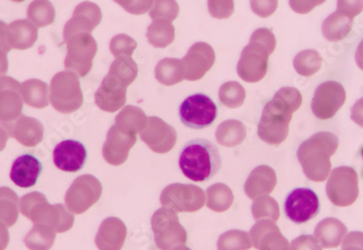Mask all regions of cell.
<instances>
[{
  "instance_id": "1",
  "label": "cell",
  "mask_w": 363,
  "mask_h": 250,
  "mask_svg": "<svg viewBox=\"0 0 363 250\" xmlns=\"http://www.w3.org/2000/svg\"><path fill=\"white\" fill-rule=\"evenodd\" d=\"M303 103L301 91L295 87H282L264 106L258 124V136L269 145L279 146L286 140L294 113Z\"/></svg>"
},
{
  "instance_id": "2",
  "label": "cell",
  "mask_w": 363,
  "mask_h": 250,
  "mask_svg": "<svg viewBox=\"0 0 363 250\" xmlns=\"http://www.w3.org/2000/svg\"><path fill=\"white\" fill-rule=\"evenodd\" d=\"M340 140L331 132H319L301 144L297 158L303 174L313 182H324L331 174V157L337 152Z\"/></svg>"
},
{
  "instance_id": "3",
  "label": "cell",
  "mask_w": 363,
  "mask_h": 250,
  "mask_svg": "<svg viewBox=\"0 0 363 250\" xmlns=\"http://www.w3.org/2000/svg\"><path fill=\"white\" fill-rule=\"evenodd\" d=\"M179 166L182 174L193 182H207L219 174L221 154L210 140L196 138L187 142L181 150Z\"/></svg>"
},
{
  "instance_id": "4",
  "label": "cell",
  "mask_w": 363,
  "mask_h": 250,
  "mask_svg": "<svg viewBox=\"0 0 363 250\" xmlns=\"http://www.w3.org/2000/svg\"><path fill=\"white\" fill-rule=\"evenodd\" d=\"M277 38L269 28H258L240 54L238 74L247 83H258L268 72L269 57L275 50Z\"/></svg>"
},
{
  "instance_id": "5",
  "label": "cell",
  "mask_w": 363,
  "mask_h": 250,
  "mask_svg": "<svg viewBox=\"0 0 363 250\" xmlns=\"http://www.w3.org/2000/svg\"><path fill=\"white\" fill-rule=\"evenodd\" d=\"M49 101L58 113H73L83 105L79 76L71 71L57 73L49 86Z\"/></svg>"
},
{
  "instance_id": "6",
  "label": "cell",
  "mask_w": 363,
  "mask_h": 250,
  "mask_svg": "<svg viewBox=\"0 0 363 250\" xmlns=\"http://www.w3.org/2000/svg\"><path fill=\"white\" fill-rule=\"evenodd\" d=\"M160 204L175 213L196 212L205 206L206 194L196 185L173 183L161 192Z\"/></svg>"
},
{
  "instance_id": "7",
  "label": "cell",
  "mask_w": 363,
  "mask_h": 250,
  "mask_svg": "<svg viewBox=\"0 0 363 250\" xmlns=\"http://www.w3.org/2000/svg\"><path fill=\"white\" fill-rule=\"evenodd\" d=\"M326 182V195L337 207L352 206L359 197V178L352 166H337L331 171Z\"/></svg>"
},
{
  "instance_id": "8",
  "label": "cell",
  "mask_w": 363,
  "mask_h": 250,
  "mask_svg": "<svg viewBox=\"0 0 363 250\" xmlns=\"http://www.w3.org/2000/svg\"><path fill=\"white\" fill-rule=\"evenodd\" d=\"M152 229L155 243L160 250H172L177 246L186 244V229L179 223L177 213L170 209L162 207L152 215Z\"/></svg>"
},
{
  "instance_id": "9",
  "label": "cell",
  "mask_w": 363,
  "mask_h": 250,
  "mask_svg": "<svg viewBox=\"0 0 363 250\" xmlns=\"http://www.w3.org/2000/svg\"><path fill=\"white\" fill-rule=\"evenodd\" d=\"M67 44L65 59V70L84 77L91 72L93 61L97 54V42L91 34L79 33L71 38Z\"/></svg>"
},
{
  "instance_id": "10",
  "label": "cell",
  "mask_w": 363,
  "mask_h": 250,
  "mask_svg": "<svg viewBox=\"0 0 363 250\" xmlns=\"http://www.w3.org/2000/svg\"><path fill=\"white\" fill-rule=\"evenodd\" d=\"M179 115L189 129H207L217 120L218 107L205 93H194L181 103Z\"/></svg>"
},
{
  "instance_id": "11",
  "label": "cell",
  "mask_w": 363,
  "mask_h": 250,
  "mask_svg": "<svg viewBox=\"0 0 363 250\" xmlns=\"http://www.w3.org/2000/svg\"><path fill=\"white\" fill-rule=\"evenodd\" d=\"M103 185L91 174L79 176L73 181L65 197V207L73 215L86 212L101 199Z\"/></svg>"
},
{
  "instance_id": "12",
  "label": "cell",
  "mask_w": 363,
  "mask_h": 250,
  "mask_svg": "<svg viewBox=\"0 0 363 250\" xmlns=\"http://www.w3.org/2000/svg\"><path fill=\"white\" fill-rule=\"evenodd\" d=\"M346 101V91L340 83L328 81L315 89L311 110L320 120L332 119Z\"/></svg>"
},
{
  "instance_id": "13",
  "label": "cell",
  "mask_w": 363,
  "mask_h": 250,
  "mask_svg": "<svg viewBox=\"0 0 363 250\" xmlns=\"http://www.w3.org/2000/svg\"><path fill=\"white\" fill-rule=\"evenodd\" d=\"M284 209L289 220L296 225H303L319 212V198L310 188H296L287 195Z\"/></svg>"
},
{
  "instance_id": "14",
  "label": "cell",
  "mask_w": 363,
  "mask_h": 250,
  "mask_svg": "<svg viewBox=\"0 0 363 250\" xmlns=\"http://www.w3.org/2000/svg\"><path fill=\"white\" fill-rule=\"evenodd\" d=\"M140 140L156 154H167L177 144L174 127L158 117H150L146 127L140 132Z\"/></svg>"
},
{
  "instance_id": "15",
  "label": "cell",
  "mask_w": 363,
  "mask_h": 250,
  "mask_svg": "<svg viewBox=\"0 0 363 250\" xmlns=\"http://www.w3.org/2000/svg\"><path fill=\"white\" fill-rule=\"evenodd\" d=\"M103 19L99 6L91 1H83L75 7L72 18L63 28V40L68 42L71 38L79 33L91 34Z\"/></svg>"
},
{
  "instance_id": "16",
  "label": "cell",
  "mask_w": 363,
  "mask_h": 250,
  "mask_svg": "<svg viewBox=\"0 0 363 250\" xmlns=\"http://www.w3.org/2000/svg\"><path fill=\"white\" fill-rule=\"evenodd\" d=\"M184 67L185 80L195 82L205 76L216 62V52L207 42H198L191 45L184 58L182 59Z\"/></svg>"
},
{
  "instance_id": "17",
  "label": "cell",
  "mask_w": 363,
  "mask_h": 250,
  "mask_svg": "<svg viewBox=\"0 0 363 250\" xmlns=\"http://www.w3.org/2000/svg\"><path fill=\"white\" fill-rule=\"evenodd\" d=\"M28 219L34 225H49L57 233L68 232L74 225V215L65 205H50L48 200L43 201L33 209Z\"/></svg>"
},
{
  "instance_id": "18",
  "label": "cell",
  "mask_w": 363,
  "mask_h": 250,
  "mask_svg": "<svg viewBox=\"0 0 363 250\" xmlns=\"http://www.w3.org/2000/svg\"><path fill=\"white\" fill-rule=\"evenodd\" d=\"M128 85L119 77L108 72L95 93V103L105 113H116L126 103Z\"/></svg>"
},
{
  "instance_id": "19",
  "label": "cell",
  "mask_w": 363,
  "mask_h": 250,
  "mask_svg": "<svg viewBox=\"0 0 363 250\" xmlns=\"http://www.w3.org/2000/svg\"><path fill=\"white\" fill-rule=\"evenodd\" d=\"M21 83L13 77L0 76V123L16 121L23 110Z\"/></svg>"
},
{
  "instance_id": "20",
  "label": "cell",
  "mask_w": 363,
  "mask_h": 250,
  "mask_svg": "<svg viewBox=\"0 0 363 250\" xmlns=\"http://www.w3.org/2000/svg\"><path fill=\"white\" fill-rule=\"evenodd\" d=\"M252 247L257 250H289V242L274 221L262 219L257 221L250 232Z\"/></svg>"
},
{
  "instance_id": "21",
  "label": "cell",
  "mask_w": 363,
  "mask_h": 250,
  "mask_svg": "<svg viewBox=\"0 0 363 250\" xmlns=\"http://www.w3.org/2000/svg\"><path fill=\"white\" fill-rule=\"evenodd\" d=\"M136 140V135L123 133L116 125H112L103 146L104 159L111 166H121L128 160L130 150L135 145Z\"/></svg>"
},
{
  "instance_id": "22",
  "label": "cell",
  "mask_w": 363,
  "mask_h": 250,
  "mask_svg": "<svg viewBox=\"0 0 363 250\" xmlns=\"http://www.w3.org/2000/svg\"><path fill=\"white\" fill-rule=\"evenodd\" d=\"M0 127L6 130L9 137L14 138L26 147L38 145L44 137V127L35 118L21 115L16 121L0 123Z\"/></svg>"
},
{
  "instance_id": "23",
  "label": "cell",
  "mask_w": 363,
  "mask_h": 250,
  "mask_svg": "<svg viewBox=\"0 0 363 250\" xmlns=\"http://www.w3.org/2000/svg\"><path fill=\"white\" fill-rule=\"evenodd\" d=\"M54 164L65 172H77L84 166L87 159L86 148L77 140H63L52 152Z\"/></svg>"
},
{
  "instance_id": "24",
  "label": "cell",
  "mask_w": 363,
  "mask_h": 250,
  "mask_svg": "<svg viewBox=\"0 0 363 250\" xmlns=\"http://www.w3.org/2000/svg\"><path fill=\"white\" fill-rule=\"evenodd\" d=\"M128 229L119 217H109L101 222L95 237L99 250H121L125 243Z\"/></svg>"
},
{
  "instance_id": "25",
  "label": "cell",
  "mask_w": 363,
  "mask_h": 250,
  "mask_svg": "<svg viewBox=\"0 0 363 250\" xmlns=\"http://www.w3.org/2000/svg\"><path fill=\"white\" fill-rule=\"evenodd\" d=\"M277 184V178L275 171L269 166H259L252 171L246 183H245V193L250 199L255 200L258 197L270 195L274 191Z\"/></svg>"
},
{
  "instance_id": "26",
  "label": "cell",
  "mask_w": 363,
  "mask_h": 250,
  "mask_svg": "<svg viewBox=\"0 0 363 250\" xmlns=\"http://www.w3.org/2000/svg\"><path fill=\"white\" fill-rule=\"evenodd\" d=\"M42 172V164L32 154H23L16 158L12 164L10 178L16 186L28 188L38 182Z\"/></svg>"
},
{
  "instance_id": "27",
  "label": "cell",
  "mask_w": 363,
  "mask_h": 250,
  "mask_svg": "<svg viewBox=\"0 0 363 250\" xmlns=\"http://www.w3.org/2000/svg\"><path fill=\"white\" fill-rule=\"evenodd\" d=\"M347 227L336 217H326L315 227L313 237L319 242L322 248H336L342 245Z\"/></svg>"
},
{
  "instance_id": "28",
  "label": "cell",
  "mask_w": 363,
  "mask_h": 250,
  "mask_svg": "<svg viewBox=\"0 0 363 250\" xmlns=\"http://www.w3.org/2000/svg\"><path fill=\"white\" fill-rule=\"evenodd\" d=\"M9 30L13 50H28L38 40V28L28 19L12 22L9 24Z\"/></svg>"
},
{
  "instance_id": "29",
  "label": "cell",
  "mask_w": 363,
  "mask_h": 250,
  "mask_svg": "<svg viewBox=\"0 0 363 250\" xmlns=\"http://www.w3.org/2000/svg\"><path fill=\"white\" fill-rule=\"evenodd\" d=\"M148 118L140 108L135 106H126L116 117L114 125L125 134L138 135L146 127Z\"/></svg>"
},
{
  "instance_id": "30",
  "label": "cell",
  "mask_w": 363,
  "mask_h": 250,
  "mask_svg": "<svg viewBox=\"0 0 363 250\" xmlns=\"http://www.w3.org/2000/svg\"><path fill=\"white\" fill-rule=\"evenodd\" d=\"M354 20L335 11L330 14L322 23V34L328 42H340L347 38L352 28Z\"/></svg>"
},
{
  "instance_id": "31",
  "label": "cell",
  "mask_w": 363,
  "mask_h": 250,
  "mask_svg": "<svg viewBox=\"0 0 363 250\" xmlns=\"http://www.w3.org/2000/svg\"><path fill=\"white\" fill-rule=\"evenodd\" d=\"M22 99L30 107L43 109L49 105V87L46 83L38 79H30L21 83L20 89Z\"/></svg>"
},
{
  "instance_id": "32",
  "label": "cell",
  "mask_w": 363,
  "mask_h": 250,
  "mask_svg": "<svg viewBox=\"0 0 363 250\" xmlns=\"http://www.w3.org/2000/svg\"><path fill=\"white\" fill-rule=\"evenodd\" d=\"M155 77L160 84L173 86L185 80L184 67L179 59L164 58L155 68Z\"/></svg>"
},
{
  "instance_id": "33",
  "label": "cell",
  "mask_w": 363,
  "mask_h": 250,
  "mask_svg": "<svg viewBox=\"0 0 363 250\" xmlns=\"http://www.w3.org/2000/svg\"><path fill=\"white\" fill-rule=\"evenodd\" d=\"M247 136L245 124L238 120H226L222 122L216 131L218 143L224 147H236L244 142Z\"/></svg>"
},
{
  "instance_id": "34",
  "label": "cell",
  "mask_w": 363,
  "mask_h": 250,
  "mask_svg": "<svg viewBox=\"0 0 363 250\" xmlns=\"http://www.w3.org/2000/svg\"><path fill=\"white\" fill-rule=\"evenodd\" d=\"M146 36L155 48H166L174 42L175 28L167 20H154L147 28Z\"/></svg>"
},
{
  "instance_id": "35",
  "label": "cell",
  "mask_w": 363,
  "mask_h": 250,
  "mask_svg": "<svg viewBox=\"0 0 363 250\" xmlns=\"http://www.w3.org/2000/svg\"><path fill=\"white\" fill-rule=\"evenodd\" d=\"M57 232L46 225H34L24 237V244L30 250H49L54 246Z\"/></svg>"
},
{
  "instance_id": "36",
  "label": "cell",
  "mask_w": 363,
  "mask_h": 250,
  "mask_svg": "<svg viewBox=\"0 0 363 250\" xmlns=\"http://www.w3.org/2000/svg\"><path fill=\"white\" fill-rule=\"evenodd\" d=\"M19 197L9 187H0V222L8 227L16 225L19 217Z\"/></svg>"
},
{
  "instance_id": "37",
  "label": "cell",
  "mask_w": 363,
  "mask_h": 250,
  "mask_svg": "<svg viewBox=\"0 0 363 250\" xmlns=\"http://www.w3.org/2000/svg\"><path fill=\"white\" fill-rule=\"evenodd\" d=\"M207 207L216 212H224L233 205L234 194L228 185L217 183L207 190Z\"/></svg>"
},
{
  "instance_id": "38",
  "label": "cell",
  "mask_w": 363,
  "mask_h": 250,
  "mask_svg": "<svg viewBox=\"0 0 363 250\" xmlns=\"http://www.w3.org/2000/svg\"><path fill=\"white\" fill-rule=\"evenodd\" d=\"M28 19L38 28H45L54 23L56 10L49 0H34L28 8Z\"/></svg>"
},
{
  "instance_id": "39",
  "label": "cell",
  "mask_w": 363,
  "mask_h": 250,
  "mask_svg": "<svg viewBox=\"0 0 363 250\" xmlns=\"http://www.w3.org/2000/svg\"><path fill=\"white\" fill-rule=\"evenodd\" d=\"M293 64L296 72L301 76H311L321 69L322 57L317 50H303L296 55Z\"/></svg>"
},
{
  "instance_id": "40",
  "label": "cell",
  "mask_w": 363,
  "mask_h": 250,
  "mask_svg": "<svg viewBox=\"0 0 363 250\" xmlns=\"http://www.w3.org/2000/svg\"><path fill=\"white\" fill-rule=\"evenodd\" d=\"M218 250H250L252 247L250 233L240 229H230L220 235Z\"/></svg>"
},
{
  "instance_id": "41",
  "label": "cell",
  "mask_w": 363,
  "mask_h": 250,
  "mask_svg": "<svg viewBox=\"0 0 363 250\" xmlns=\"http://www.w3.org/2000/svg\"><path fill=\"white\" fill-rule=\"evenodd\" d=\"M252 217L256 221L269 219V220L277 222L279 219V204L270 195H264V196L255 199L252 206Z\"/></svg>"
},
{
  "instance_id": "42",
  "label": "cell",
  "mask_w": 363,
  "mask_h": 250,
  "mask_svg": "<svg viewBox=\"0 0 363 250\" xmlns=\"http://www.w3.org/2000/svg\"><path fill=\"white\" fill-rule=\"evenodd\" d=\"M219 99L222 105L230 109L240 108L246 99L244 86L235 81L224 83L219 89Z\"/></svg>"
},
{
  "instance_id": "43",
  "label": "cell",
  "mask_w": 363,
  "mask_h": 250,
  "mask_svg": "<svg viewBox=\"0 0 363 250\" xmlns=\"http://www.w3.org/2000/svg\"><path fill=\"white\" fill-rule=\"evenodd\" d=\"M109 73L119 77L130 86L138 75V67L130 57H118L110 66Z\"/></svg>"
},
{
  "instance_id": "44",
  "label": "cell",
  "mask_w": 363,
  "mask_h": 250,
  "mask_svg": "<svg viewBox=\"0 0 363 250\" xmlns=\"http://www.w3.org/2000/svg\"><path fill=\"white\" fill-rule=\"evenodd\" d=\"M179 13V7L177 0H154L150 10V16L152 20L174 21Z\"/></svg>"
},
{
  "instance_id": "45",
  "label": "cell",
  "mask_w": 363,
  "mask_h": 250,
  "mask_svg": "<svg viewBox=\"0 0 363 250\" xmlns=\"http://www.w3.org/2000/svg\"><path fill=\"white\" fill-rule=\"evenodd\" d=\"M110 52L116 58L132 57L138 48V42L128 34H118L110 40Z\"/></svg>"
},
{
  "instance_id": "46",
  "label": "cell",
  "mask_w": 363,
  "mask_h": 250,
  "mask_svg": "<svg viewBox=\"0 0 363 250\" xmlns=\"http://www.w3.org/2000/svg\"><path fill=\"white\" fill-rule=\"evenodd\" d=\"M234 0H208V10L214 19H228L234 13Z\"/></svg>"
},
{
  "instance_id": "47",
  "label": "cell",
  "mask_w": 363,
  "mask_h": 250,
  "mask_svg": "<svg viewBox=\"0 0 363 250\" xmlns=\"http://www.w3.org/2000/svg\"><path fill=\"white\" fill-rule=\"evenodd\" d=\"M114 3L121 6L126 12L134 16H142L150 11L154 0H113Z\"/></svg>"
},
{
  "instance_id": "48",
  "label": "cell",
  "mask_w": 363,
  "mask_h": 250,
  "mask_svg": "<svg viewBox=\"0 0 363 250\" xmlns=\"http://www.w3.org/2000/svg\"><path fill=\"white\" fill-rule=\"evenodd\" d=\"M47 198L44 194L38 192L28 193V194L24 195L19 201V209L20 212L26 217H30V212L33 209L35 208L38 204L46 201Z\"/></svg>"
},
{
  "instance_id": "49",
  "label": "cell",
  "mask_w": 363,
  "mask_h": 250,
  "mask_svg": "<svg viewBox=\"0 0 363 250\" xmlns=\"http://www.w3.org/2000/svg\"><path fill=\"white\" fill-rule=\"evenodd\" d=\"M279 0H250V8L256 16L269 18L277 11Z\"/></svg>"
},
{
  "instance_id": "50",
  "label": "cell",
  "mask_w": 363,
  "mask_h": 250,
  "mask_svg": "<svg viewBox=\"0 0 363 250\" xmlns=\"http://www.w3.org/2000/svg\"><path fill=\"white\" fill-rule=\"evenodd\" d=\"M336 11L354 20L363 11V0H337Z\"/></svg>"
},
{
  "instance_id": "51",
  "label": "cell",
  "mask_w": 363,
  "mask_h": 250,
  "mask_svg": "<svg viewBox=\"0 0 363 250\" xmlns=\"http://www.w3.org/2000/svg\"><path fill=\"white\" fill-rule=\"evenodd\" d=\"M289 250H322V246L313 235H301L291 241Z\"/></svg>"
},
{
  "instance_id": "52",
  "label": "cell",
  "mask_w": 363,
  "mask_h": 250,
  "mask_svg": "<svg viewBox=\"0 0 363 250\" xmlns=\"http://www.w3.org/2000/svg\"><path fill=\"white\" fill-rule=\"evenodd\" d=\"M325 1L326 0H289V7L296 13L307 14Z\"/></svg>"
},
{
  "instance_id": "53",
  "label": "cell",
  "mask_w": 363,
  "mask_h": 250,
  "mask_svg": "<svg viewBox=\"0 0 363 250\" xmlns=\"http://www.w3.org/2000/svg\"><path fill=\"white\" fill-rule=\"evenodd\" d=\"M340 246L342 248L356 247L363 250V232L352 231L346 234Z\"/></svg>"
},
{
  "instance_id": "54",
  "label": "cell",
  "mask_w": 363,
  "mask_h": 250,
  "mask_svg": "<svg viewBox=\"0 0 363 250\" xmlns=\"http://www.w3.org/2000/svg\"><path fill=\"white\" fill-rule=\"evenodd\" d=\"M12 48L11 35H10L9 25L0 20V50L9 52Z\"/></svg>"
},
{
  "instance_id": "55",
  "label": "cell",
  "mask_w": 363,
  "mask_h": 250,
  "mask_svg": "<svg viewBox=\"0 0 363 250\" xmlns=\"http://www.w3.org/2000/svg\"><path fill=\"white\" fill-rule=\"evenodd\" d=\"M350 118L352 121L359 125L360 127H363V97L362 98L357 101L354 103L352 108V113H350Z\"/></svg>"
},
{
  "instance_id": "56",
  "label": "cell",
  "mask_w": 363,
  "mask_h": 250,
  "mask_svg": "<svg viewBox=\"0 0 363 250\" xmlns=\"http://www.w3.org/2000/svg\"><path fill=\"white\" fill-rule=\"evenodd\" d=\"M9 61H8L7 52L0 50V76H4L8 72Z\"/></svg>"
},
{
  "instance_id": "57",
  "label": "cell",
  "mask_w": 363,
  "mask_h": 250,
  "mask_svg": "<svg viewBox=\"0 0 363 250\" xmlns=\"http://www.w3.org/2000/svg\"><path fill=\"white\" fill-rule=\"evenodd\" d=\"M354 60H356L357 66L363 71V40H361L360 44L358 45L356 55H354Z\"/></svg>"
},
{
  "instance_id": "58",
  "label": "cell",
  "mask_w": 363,
  "mask_h": 250,
  "mask_svg": "<svg viewBox=\"0 0 363 250\" xmlns=\"http://www.w3.org/2000/svg\"><path fill=\"white\" fill-rule=\"evenodd\" d=\"M8 138H9V135L6 130L3 127H0V152H3L7 146Z\"/></svg>"
},
{
  "instance_id": "59",
  "label": "cell",
  "mask_w": 363,
  "mask_h": 250,
  "mask_svg": "<svg viewBox=\"0 0 363 250\" xmlns=\"http://www.w3.org/2000/svg\"><path fill=\"white\" fill-rule=\"evenodd\" d=\"M172 250H191V248L186 247L185 245L177 246V247L173 248Z\"/></svg>"
},
{
  "instance_id": "60",
  "label": "cell",
  "mask_w": 363,
  "mask_h": 250,
  "mask_svg": "<svg viewBox=\"0 0 363 250\" xmlns=\"http://www.w3.org/2000/svg\"><path fill=\"white\" fill-rule=\"evenodd\" d=\"M342 250H361V249H359V248H356V247H346V248H342Z\"/></svg>"
},
{
  "instance_id": "61",
  "label": "cell",
  "mask_w": 363,
  "mask_h": 250,
  "mask_svg": "<svg viewBox=\"0 0 363 250\" xmlns=\"http://www.w3.org/2000/svg\"><path fill=\"white\" fill-rule=\"evenodd\" d=\"M6 248H7V246L4 245V244L0 242V250H5Z\"/></svg>"
},
{
  "instance_id": "62",
  "label": "cell",
  "mask_w": 363,
  "mask_h": 250,
  "mask_svg": "<svg viewBox=\"0 0 363 250\" xmlns=\"http://www.w3.org/2000/svg\"><path fill=\"white\" fill-rule=\"evenodd\" d=\"M12 1H14V3H22L24 0H12Z\"/></svg>"
},
{
  "instance_id": "63",
  "label": "cell",
  "mask_w": 363,
  "mask_h": 250,
  "mask_svg": "<svg viewBox=\"0 0 363 250\" xmlns=\"http://www.w3.org/2000/svg\"><path fill=\"white\" fill-rule=\"evenodd\" d=\"M361 156H362V159H363V148H362V152H361Z\"/></svg>"
}]
</instances>
